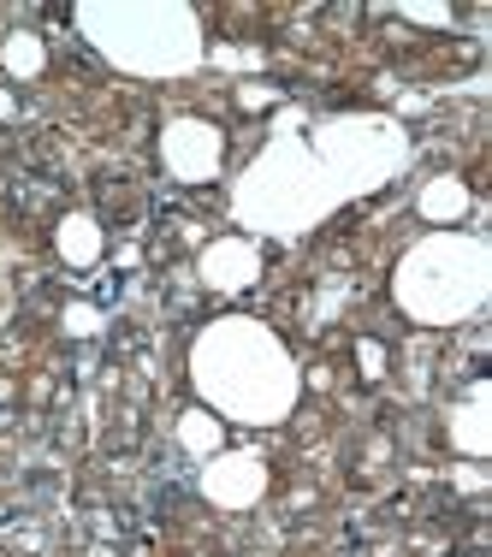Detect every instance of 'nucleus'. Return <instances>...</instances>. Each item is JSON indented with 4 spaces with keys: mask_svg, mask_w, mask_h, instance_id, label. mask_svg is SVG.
Returning a JSON list of instances; mask_svg holds the SVG:
<instances>
[{
    "mask_svg": "<svg viewBox=\"0 0 492 557\" xmlns=\"http://www.w3.org/2000/svg\"><path fill=\"white\" fill-rule=\"evenodd\" d=\"M214 440H220V433H214V421H202V416H190V421H184V445L214 450Z\"/></svg>",
    "mask_w": 492,
    "mask_h": 557,
    "instance_id": "10",
    "label": "nucleus"
},
{
    "mask_svg": "<svg viewBox=\"0 0 492 557\" xmlns=\"http://www.w3.org/2000/svg\"><path fill=\"white\" fill-rule=\"evenodd\" d=\"M167 166L179 172V178H208V172L220 166V131L196 125V119L172 125L167 131Z\"/></svg>",
    "mask_w": 492,
    "mask_h": 557,
    "instance_id": "6",
    "label": "nucleus"
},
{
    "mask_svg": "<svg viewBox=\"0 0 492 557\" xmlns=\"http://www.w3.org/2000/svg\"><path fill=\"white\" fill-rule=\"evenodd\" d=\"M492 290V256L487 244L475 237H457V232H439L428 244H416L397 268V302H404L416 321H463L487 302Z\"/></svg>",
    "mask_w": 492,
    "mask_h": 557,
    "instance_id": "3",
    "label": "nucleus"
},
{
    "mask_svg": "<svg viewBox=\"0 0 492 557\" xmlns=\"http://www.w3.org/2000/svg\"><path fill=\"white\" fill-rule=\"evenodd\" d=\"M309 149L339 184V196H362L404 166V131L392 119H332Z\"/></svg>",
    "mask_w": 492,
    "mask_h": 557,
    "instance_id": "5",
    "label": "nucleus"
},
{
    "mask_svg": "<svg viewBox=\"0 0 492 557\" xmlns=\"http://www.w3.org/2000/svg\"><path fill=\"white\" fill-rule=\"evenodd\" d=\"M12 65H24V72H30V65H36V48H30V42H12Z\"/></svg>",
    "mask_w": 492,
    "mask_h": 557,
    "instance_id": "13",
    "label": "nucleus"
},
{
    "mask_svg": "<svg viewBox=\"0 0 492 557\" xmlns=\"http://www.w3.org/2000/svg\"><path fill=\"white\" fill-rule=\"evenodd\" d=\"M261 462L256 457H225L220 469H208V493H214L220 504H244V498H256L261 493Z\"/></svg>",
    "mask_w": 492,
    "mask_h": 557,
    "instance_id": "7",
    "label": "nucleus"
},
{
    "mask_svg": "<svg viewBox=\"0 0 492 557\" xmlns=\"http://www.w3.org/2000/svg\"><path fill=\"white\" fill-rule=\"evenodd\" d=\"M89 36H96L101 54H113L125 72H184L202 54V36H196V18L184 7H84L77 12Z\"/></svg>",
    "mask_w": 492,
    "mask_h": 557,
    "instance_id": "4",
    "label": "nucleus"
},
{
    "mask_svg": "<svg viewBox=\"0 0 492 557\" xmlns=\"http://www.w3.org/2000/svg\"><path fill=\"white\" fill-rule=\"evenodd\" d=\"M339 202H344L339 184L327 178V166L315 161L309 143H273V149L249 166V178L237 184V220L261 225V232H279V237L315 225Z\"/></svg>",
    "mask_w": 492,
    "mask_h": 557,
    "instance_id": "2",
    "label": "nucleus"
},
{
    "mask_svg": "<svg viewBox=\"0 0 492 557\" xmlns=\"http://www.w3.org/2000/svg\"><path fill=\"white\" fill-rule=\"evenodd\" d=\"M409 18H421V24H445L451 12H445V7H409Z\"/></svg>",
    "mask_w": 492,
    "mask_h": 557,
    "instance_id": "12",
    "label": "nucleus"
},
{
    "mask_svg": "<svg viewBox=\"0 0 492 557\" xmlns=\"http://www.w3.org/2000/svg\"><path fill=\"white\" fill-rule=\"evenodd\" d=\"M202 273H208V285L237 290V285L256 278V249H249V244H214V249H208V261H202Z\"/></svg>",
    "mask_w": 492,
    "mask_h": 557,
    "instance_id": "8",
    "label": "nucleus"
},
{
    "mask_svg": "<svg viewBox=\"0 0 492 557\" xmlns=\"http://www.w3.org/2000/svg\"><path fill=\"white\" fill-rule=\"evenodd\" d=\"M463 208H469V190H463L457 178H439L433 190L421 196V214H428V220H457Z\"/></svg>",
    "mask_w": 492,
    "mask_h": 557,
    "instance_id": "9",
    "label": "nucleus"
},
{
    "mask_svg": "<svg viewBox=\"0 0 492 557\" xmlns=\"http://www.w3.org/2000/svg\"><path fill=\"white\" fill-rule=\"evenodd\" d=\"M196 386L232 421H279L297 397V368L256 321H220L196 338Z\"/></svg>",
    "mask_w": 492,
    "mask_h": 557,
    "instance_id": "1",
    "label": "nucleus"
},
{
    "mask_svg": "<svg viewBox=\"0 0 492 557\" xmlns=\"http://www.w3.org/2000/svg\"><path fill=\"white\" fill-rule=\"evenodd\" d=\"M89 220H72V232H65V249H72V256H89V249H96V237L84 232Z\"/></svg>",
    "mask_w": 492,
    "mask_h": 557,
    "instance_id": "11",
    "label": "nucleus"
}]
</instances>
